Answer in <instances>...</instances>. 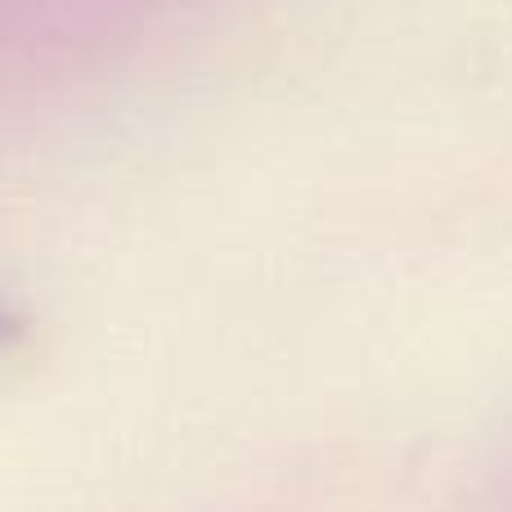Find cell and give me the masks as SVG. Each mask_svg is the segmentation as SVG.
<instances>
[{"mask_svg":"<svg viewBox=\"0 0 512 512\" xmlns=\"http://www.w3.org/2000/svg\"><path fill=\"white\" fill-rule=\"evenodd\" d=\"M14 337V319H9V310H0V346Z\"/></svg>","mask_w":512,"mask_h":512,"instance_id":"6da1fadb","label":"cell"}]
</instances>
